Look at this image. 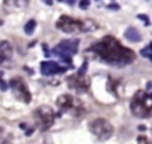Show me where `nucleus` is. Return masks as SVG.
I'll use <instances>...</instances> for the list:
<instances>
[{
  "instance_id": "1",
  "label": "nucleus",
  "mask_w": 152,
  "mask_h": 144,
  "mask_svg": "<svg viewBox=\"0 0 152 144\" xmlns=\"http://www.w3.org/2000/svg\"><path fill=\"white\" fill-rule=\"evenodd\" d=\"M86 52H91L103 61L111 66H127L136 59V55L132 50L120 44L119 40L113 36H104L100 42L94 44Z\"/></svg>"
},
{
  "instance_id": "2",
  "label": "nucleus",
  "mask_w": 152,
  "mask_h": 144,
  "mask_svg": "<svg viewBox=\"0 0 152 144\" xmlns=\"http://www.w3.org/2000/svg\"><path fill=\"white\" fill-rule=\"evenodd\" d=\"M96 23L91 19L83 21L80 19H74L71 16H60L59 20L56 21V28L60 29L61 32H66L69 35H75L79 32H91L96 28Z\"/></svg>"
},
{
  "instance_id": "3",
  "label": "nucleus",
  "mask_w": 152,
  "mask_h": 144,
  "mask_svg": "<svg viewBox=\"0 0 152 144\" xmlns=\"http://www.w3.org/2000/svg\"><path fill=\"white\" fill-rule=\"evenodd\" d=\"M131 111L136 118L147 119L150 118L152 111V97L151 94H147L144 91H137L134 95L131 103H129Z\"/></svg>"
},
{
  "instance_id": "4",
  "label": "nucleus",
  "mask_w": 152,
  "mask_h": 144,
  "mask_svg": "<svg viewBox=\"0 0 152 144\" xmlns=\"http://www.w3.org/2000/svg\"><path fill=\"white\" fill-rule=\"evenodd\" d=\"M79 50V40L77 39H68L61 40L58 45L52 50L53 55L58 56L63 63L68 64V68H72V56Z\"/></svg>"
},
{
  "instance_id": "5",
  "label": "nucleus",
  "mask_w": 152,
  "mask_h": 144,
  "mask_svg": "<svg viewBox=\"0 0 152 144\" xmlns=\"http://www.w3.org/2000/svg\"><path fill=\"white\" fill-rule=\"evenodd\" d=\"M35 123L42 131H47L52 127L53 121H55V112L52 111V108L48 105H42L39 107L34 113Z\"/></svg>"
},
{
  "instance_id": "6",
  "label": "nucleus",
  "mask_w": 152,
  "mask_h": 144,
  "mask_svg": "<svg viewBox=\"0 0 152 144\" xmlns=\"http://www.w3.org/2000/svg\"><path fill=\"white\" fill-rule=\"evenodd\" d=\"M89 131L99 140L104 142V140H108L113 135V127L105 119H95L89 123Z\"/></svg>"
},
{
  "instance_id": "7",
  "label": "nucleus",
  "mask_w": 152,
  "mask_h": 144,
  "mask_svg": "<svg viewBox=\"0 0 152 144\" xmlns=\"http://www.w3.org/2000/svg\"><path fill=\"white\" fill-rule=\"evenodd\" d=\"M8 87L12 89L13 96L18 100L23 103H29L31 102V92H29L27 84L24 83V80L21 77H13L11 79V81L8 83Z\"/></svg>"
},
{
  "instance_id": "8",
  "label": "nucleus",
  "mask_w": 152,
  "mask_h": 144,
  "mask_svg": "<svg viewBox=\"0 0 152 144\" xmlns=\"http://www.w3.org/2000/svg\"><path fill=\"white\" fill-rule=\"evenodd\" d=\"M67 83H68L69 88L76 89L79 92H83V91H88L89 88V79L87 77L86 75H72L67 79Z\"/></svg>"
},
{
  "instance_id": "9",
  "label": "nucleus",
  "mask_w": 152,
  "mask_h": 144,
  "mask_svg": "<svg viewBox=\"0 0 152 144\" xmlns=\"http://www.w3.org/2000/svg\"><path fill=\"white\" fill-rule=\"evenodd\" d=\"M67 69H68V67H61L56 61H43L42 66H40L42 75L44 76H52V75H58V73H63Z\"/></svg>"
},
{
  "instance_id": "10",
  "label": "nucleus",
  "mask_w": 152,
  "mask_h": 144,
  "mask_svg": "<svg viewBox=\"0 0 152 144\" xmlns=\"http://www.w3.org/2000/svg\"><path fill=\"white\" fill-rule=\"evenodd\" d=\"M56 104L60 108V112L58 115H55V118H60L61 112H66V111H69L72 108H76V105L74 104V97L69 96V95H60L56 100Z\"/></svg>"
},
{
  "instance_id": "11",
  "label": "nucleus",
  "mask_w": 152,
  "mask_h": 144,
  "mask_svg": "<svg viewBox=\"0 0 152 144\" xmlns=\"http://www.w3.org/2000/svg\"><path fill=\"white\" fill-rule=\"evenodd\" d=\"M12 58V47L8 42L3 40L0 42V63H4V61H8Z\"/></svg>"
},
{
  "instance_id": "12",
  "label": "nucleus",
  "mask_w": 152,
  "mask_h": 144,
  "mask_svg": "<svg viewBox=\"0 0 152 144\" xmlns=\"http://www.w3.org/2000/svg\"><path fill=\"white\" fill-rule=\"evenodd\" d=\"M124 36H126V39H128L129 42H134V43H137L142 40V35H140V32L137 31L136 28H128L126 31V34H124Z\"/></svg>"
},
{
  "instance_id": "13",
  "label": "nucleus",
  "mask_w": 152,
  "mask_h": 144,
  "mask_svg": "<svg viewBox=\"0 0 152 144\" xmlns=\"http://www.w3.org/2000/svg\"><path fill=\"white\" fill-rule=\"evenodd\" d=\"M35 28H36V20H34V19H31V20H29L28 23L24 26V31H26L27 35H32V34H34Z\"/></svg>"
},
{
  "instance_id": "14",
  "label": "nucleus",
  "mask_w": 152,
  "mask_h": 144,
  "mask_svg": "<svg viewBox=\"0 0 152 144\" xmlns=\"http://www.w3.org/2000/svg\"><path fill=\"white\" fill-rule=\"evenodd\" d=\"M142 56H144V58H147V59H152V55H151V45H147L145 48H143V50H142Z\"/></svg>"
},
{
  "instance_id": "15",
  "label": "nucleus",
  "mask_w": 152,
  "mask_h": 144,
  "mask_svg": "<svg viewBox=\"0 0 152 144\" xmlns=\"http://www.w3.org/2000/svg\"><path fill=\"white\" fill-rule=\"evenodd\" d=\"M108 10H111V11H118V10H120V5H119L118 3H110V4H108Z\"/></svg>"
},
{
  "instance_id": "16",
  "label": "nucleus",
  "mask_w": 152,
  "mask_h": 144,
  "mask_svg": "<svg viewBox=\"0 0 152 144\" xmlns=\"http://www.w3.org/2000/svg\"><path fill=\"white\" fill-rule=\"evenodd\" d=\"M137 19H140V20L144 21L145 26H150V19H148L147 15H137Z\"/></svg>"
},
{
  "instance_id": "17",
  "label": "nucleus",
  "mask_w": 152,
  "mask_h": 144,
  "mask_svg": "<svg viewBox=\"0 0 152 144\" xmlns=\"http://www.w3.org/2000/svg\"><path fill=\"white\" fill-rule=\"evenodd\" d=\"M89 4H91L89 1H79V7H80L81 10H87V8L89 7Z\"/></svg>"
},
{
  "instance_id": "18",
  "label": "nucleus",
  "mask_w": 152,
  "mask_h": 144,
  "mask_svg": "<svg viewBox=\"0 0 152 144\" xmlns=\"http://www.w3.org/2000/svg\"><path fill=\"white\" fill-rule=\"evenodd\" d=\"M137 144H150L145 136H139L137 137Z\"/></svg>"
},
{
  "instance_id": "19",
  "label": "nucleus",
  "mask_w": 152,
  "mask_h": 144,
  "mask_svg": "<svg viewBox=\"0 0 152 144\" xmlns=\"http://www.w3.org/2000/svg\"><path fill=\"white\" fill-rule=\"evenodd\" d=\"M43 50H44V56H45V58H50L51 52H50V50H48L47 44H43Z\"/></svg>"
},
{
  "instance_id": "20",
  "label": "nucleus",
  "mask_w": 152,
  "mask_h": 144,
  "mask_svg": "<svg viewBox=\"0 0 152 144\" xmlns=\"http://www.w3.org/2000/svg\"><path fill=\"white\" fill-rule=\"evenodd\" d=\"M0 89H1V91H7L8 83H5V81H0Z\"/></svg>"
},
{
  "instance_id": "21",
  "label": "nucleus",
  "mask_w": 152,
  "mask_h": 144,
  "mask_svg": "<svg viewBox=\"0 0 152 144\" xmlns=\"http://www.w3.org/2000/svg\"><path fill=\"white\" fill-rule=\"evenodd\" d=\"M151 88H152V83L148 81L147 83V94H151Z\"/></svg>"
},
{
  "instance_id": "22",
  "label": "nucleus",
  "mask_w": 152,
  "mask_h": 144,
  "mask_svg": "<svg viewBox=\"0 0 152 144\" xmlns=\"http://www.w3.org/2000/svg\"><path fill=\"white\" fill-rule=\"evenodd\" d=\"M24 69H26V71H28L29 75H34V71H32L31 68H28V67H24Z\"/></svg>"
},
{
  "instance_id": "23",
  "label": "nucleus",
  "mask_w": 152,
  "mask_h": 144,
  "mask_svg": "<svg viewBox=\"0 0 152 144\" xmlns=\"http://www.w3.org/2000/svg\"><path fill=\"white\" fill-rule=\"evenodd\" d=\"M139 131H145V126H139Z\"/></svg>"
},
{
  "instance_id": "24",
  "label": "nucleus",
  "mask_w": 152,
  "mask_h": 144,
  "mask_svg": "<svg viewBox=\"0 0 152 144\" xmlns=\"http://www.w3.org/2000/svg\"><path fill=\"white\" fill-rule=\"evenodd\" d=\"M20 128H21V129H26L27 126H26V124H20Z\"/></svg>"
},
{
  "instance_id": "25",
  "label": "nucleus",
  "mask_w": 152,
  "mask_h": 144,
  "mask_svg": "<svg viewBox=\"0 0 152 144\" xmlns=\"http://www.w3.org/2000/svg\"><path fill=\"white\" fill-rule=\"evenodd\" d=\"M35 129V128H34ZM34 129H29V131H27V135H31L32 132H34Z\"/></svg>"
},
{
  "instance_id": "26",
  "label": "nucleus",
  "mask_w": 152,
  "mask_h": 144,
  "mask_svg": "<svg viewBox=\"0 0 152 144\" xmlns=\"http://www.w3.org/2000/svg\"><path fill=\"white\" fill-rule=\"evenodd\" d=\"M67 4H69V5H74V4H75V1H67Z\"/></svg>"
},
{
  "instance_id": "27",
  "label": "nucleus",
  "mask_w": 152,
  "mask_h": 144,
  "mask_svg": "<svg viewBox=\"0 0 152 144\" xmlns=\"http://www.w3.org/2000/svg\"><path fill=\"white\" fill-rule=\"evenodd\" d=\"M0 81H3V72L0 71Z\"/></svg>"
}]
</instances>
